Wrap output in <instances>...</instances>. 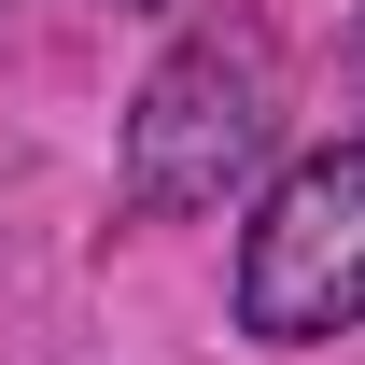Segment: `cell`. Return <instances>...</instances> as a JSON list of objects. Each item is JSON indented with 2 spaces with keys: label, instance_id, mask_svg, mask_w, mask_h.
<instances>
[{
  "label": "cell",
  "instance_id": "obj_1",
  "mask_svg": "<svg viewBox=\"0 0 365 365\" xmlns=\"http://www.w3.org/2000/svg\"><path fill=\"white\" fill-rule=\"evenodd\" d=\"M267 140H281V43L253 14H211L127 98V197L155 225H197V211H225L239 182L267 169Z\"/></svg>",
  "mask_w": 365,
  "mask_h": 365
},
{
  "label": "cell",
  "instance_id": "obj_2",
  "mask_svg": "<svg viewBox=\"0 0 365 365\" xmlns=\"http://www.w3.org/2000/svg\"><path fill=\"white\" fill-rule=\"evenodd\" d=\"M351 323H365V140H323L239 225V337L309 351V337H351Z\"/></svg>",
  "mask_w": 365,
  "mask_h": 365
},
{
  "label": "cell",
  "instance_id": "obj_3",
  "mask_svg": "<svg viewBox=\"0 0 365 365\" xmlns=\"http://www.w3.org/2000/svg\"><path fill=\"white\" fill-rule=\"evenodd\" d=\"M351 71H365V43H351Z\"/></svg>",
  "mask_w": 365,
  "mask_h": 365
}]
</instances>
